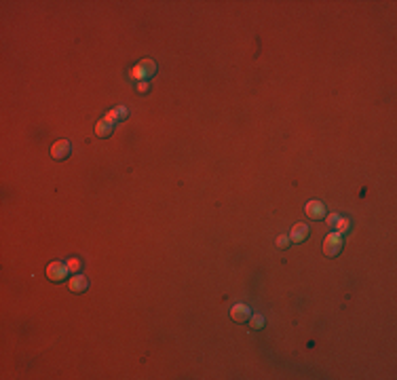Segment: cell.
I'll return each mask as SVG.
<instances>
[{
	"instance_id": "7a4b0ae2",
	"label": "cell",
	"mask_w": 397,
	"mask_h": 380,
	"mask_svg": "<svg viewBox=\"0 0 397 380\" xmlns=\"http://www.w3.org/2000/svg\"><path fill=\"white\" fill-rule=\"evenodd\" d=\"M68 273H70V269H68V264H64V262H51L47 266V279L53 281V283H62Z\"/></svg>"
},
{
	"instance_id": "4fadbf2b",
	"label": "cell",
	"mask_w": 397,
	"mask_h": 380,
	"mask_svg": "<svg viewBox=\"0 0 397 380\" xmlns=\"http://www.w3.org/2000/svg\"><path fill=\"white\" fill-rule=\"evenodd\" d=\"M80 266H83V264H80V260H76V258H72V260L68 262L70 273H74V275H78V273H80Z\"/></svg>"
},
{
	"instance_id": "8992f818",
	"label": "cell",
	"mask_w": 397,
	"mask_h": 380,
	"mask_svg": "<svg viewBox=\"0 0 397 380\" xmlns=\"http://www.w3.org/2000/svg\"><path fill=\"white\" fill-rule=\"evenodd\" d=\"M304 211H307V215L311 220H323L325 218V205L321 201H309Z\"/></svg>"
},
{
	"instance_id": "9a60e30c",
	"label": "cell",
	"mask_w": 397,
	"mask_h": 380,
	"mask_svg": "<svg viewBox=\"0 0 397 380\" xmlns=\"http://www.w3.org/2000/svg\"><path fill=\"white\" fill-rule=\"evenodd\" d=\"M138 91H140V93H146L148 87H146V85H140V89H138Z\"/></svg>"
},
{
	"instance_id": "30bf717a",
	"label": "cell",
	"mask_w": 397,
	"mask_h": 380,
	"mask_svg": "<svg viewBox=\"0 0 397 380\" xmlns=\"http://www.w3.org/2000/svg\"><path fill=\"white\" fill-rule=\"evenodd\" d=\"M334 226H336V232H338V234H344V232L351 228V222H349L347 218H338V222H336Z\"/></svg>"
},
{
	"instance_id": "52a82bcc",
	"label": "cell",
	"mask_w": 397,
	"mask_h": 380,
	"mask_svg": "<svg viewBox=\"0 0 397 380\" xmlns=\"http://www.w3.org/2000/svg\"><path fill=\"white\" fill-rule=\"evenodd\" d=\"M230 317H232V321H237V323H245V321H249L251 311L247 304H235L230 309Z\"/></svg>"
},
{
	"instance_id": "ba28073f",
	"label": "cell",
	"mask_w": 397,
	"mask_h": 380,
	"mask_svg": "<svg viewBox=\"0 0 397 380\" xmlns=\"http://www.w3.org/2000/svg\"><path fill=\"white\" fill-rule=\"evenodd\" d=\"M309 234H311V228L307 224H296L292 228V232H290V241L292 243H302V241L309 239Z\"/></svg>"
},
{
	"instance_id": "5b68a950",
	"label": "cell",
	"mask_w": 397,
	"mask_h": 380,
	"mask_svg": "<svg viewBox=\"0 0 397 380\" xmlns=\"http://www.w3.org/2000/svg\"><path fill=\"white\" fill-rule=\"evenodd\" d=\"M68 290L72 292V294H83V292H87L89 290V279L85 275H72V279L68 281Z\"/></svg>"
},
{
	"instance_id": "3957f363",
	"label": "cell",
	"mask_w": 397,
	"mask_h": 380,
	"mask_svg": "<svg viewBox=\"0 0 397 380\" xmlns=\"http://www.w3.org/2000/svg\"><path fill=\"white\" fill-rule=\"evenodd\" d=\"M157 74V64L152 59H144L140 66H136L134 70H131V78H150Z\"/></svg>"
},
{
	"instance_id": "277c9868",
	"label": "cell",
	"mask_w": 397,
	"mask_h": 380,
	"mask_svg": "<svg viewBox=\"0 0 397 380\" xmlns=\"http://www.w3.org/2000/svg\"><path fill=\"white\" fill-rule=\"evenodd\" d=\"M70 152H72V144H70V140H57L53 146H51V157H53L55 161L68 159Z\"/></svg>"
},
{
	"instance_id": "5bb4252c",
	"label": "cell",
	"mask_w": 397,
	"mask_h": 380,
	"mask_svg": "<svg viewBox=\"0 0 397 380\" xmlns=\"http://www.w3.org/2000/svg\"><path fill=\"white\" fill-rule=\"evenodd\" d=\"M336 222H338V215H336V213H334V215H330V218H328V224H330V226H334Z\"/></svg>"
},
{
	"instance_id": "6da1fadb",
	"label": "cell",
	"mask_w": 397,
	"mask_h": 380,
	"mask_svg": "<svg viewBox=\"0 0 397 380\" xmlns=\"http://www.w3.org/2000/svg\"><path fill=\"white\" fill-rule=\"evenodd\" d=\"M342 245H344V241H342V234H338V232H330L328 237H325V241H323V254L328 256V258H336L340 251H342Z\"/></svg>"
},
{
	"instance_id": "7c38bea8",
	"label": "cell",
	"mask_w": 397,
	"mask_h": 380,
	"mask_svg": "<svg viewBox=\"0 0 397 380\" xmlns=\"http://www.w3.org/2000/svg\"><path fill=\"white\" fill-rule=\"evenodd\" d=\"M275 245H277L279 249H288L292 245V241H290V237H286V234H281V237H277V241H275Z\"/></svg>"
},
{
	"instance_id": "8fae6325",
	"label": "cell",
	"mask_w": 397,
	"mask_h": 380,
	"mask_svg": "<svg viewBox=\"0 0 397 380\" xmlns=\"http://www.w3.org/2000/svg\"><path fill=\"white\" fill-rule=\"evenodd\" d=\"M262 325H264V317L262 315H251L249 317V327H251V330H260Z\"/></svg>"
},
{
	"instance_id": "9c48e42d",
	"label": "cell",
	"mask_w": 397,
	"mask_h": 380,
	"mask_svg": "<svg viewBox=\"0 0 397 380\" xmlns=\"http://www.w3.org/2000/svg\"><path fill=\"white\" fill-rule=\"evenodd\" d=\"M112 131H114V122H110V120H99L97 125H95L97 138H108Z\"/></svg>"
}]
</instances>
